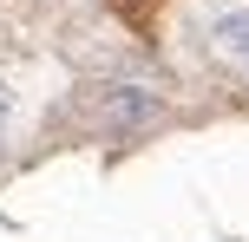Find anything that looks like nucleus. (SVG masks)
<instances>
[{"label":"nucleus","instance_id":"obj_1","mask_svg":"<svg viewBox=\"0 0 249 242\" xmlns=\"http://www.w3.org/2000/svg\"><path fill=\"white\" fill-rule=\"evenodd\" d=\"M99 118H105V131H138V125L158 118V92H144V85H112L105 105H99Z\"/></svg>","mask_w":249,"mask_h":242},{"label":"nucleus","instance_id":"obj_2","mask_svg":"<svg viewBox=\"0 0 249 242\" xmlns=\"http://www.w3.org/2000/svg\"><path fill=\"white\" fill-rule=\"evenodd\" d=\"M216 46H223V52H249V13L216 20Z\"/></svg>","mask_w":249,"mask_h":242},{"label":"nucleus","instance_id":"obj_3","mask_svg":"<svg viewBox=\"0 0 249 242\" xmlns=\"http://www.w3.org/2000/svg\"><path fill=\"white\" fill-rule=\"evenodd\" d=\"M0 125H7V92H0Z\"/></svg>","mask_w":249,"mask_h":242}]
</instances>
